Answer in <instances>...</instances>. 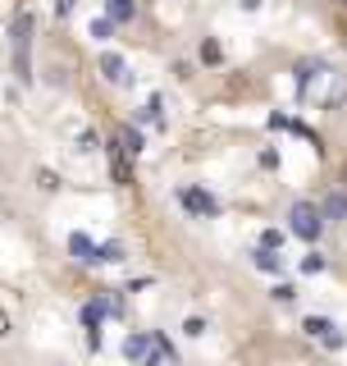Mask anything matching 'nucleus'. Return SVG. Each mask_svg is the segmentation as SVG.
Returning <instances> with one entry per match:
<instances>
[{"label":"nucleus","mask_w":347,"mask_h":366,"mask_svg":"<svg viewBox=\"0 0 347 366\" xmlns=\"http://www.w3.org/2000/svg\"><path fill=\"white\" fill-rule=\"evenodd\" d=\"M288 220H293V233H297V238H306V243H315L320 229H325V211H315L311 201H297Z\"/></svg>","instance_id":"nucleus-1"},{"label":"nucleus","mask_w":347,"mask_h":366,"mask_svg":"<svg viewBox=\"0 0 347 366\" xmlns=\"http://www.w3.org/2000/svg\"><path fill=\"white\" fill-rule=\"evenodd\" d=\"M28 33H33V19L23 14V19L14 23V69H19L23 83H28Z\"/></svg>","instance_id":"nucleus-2"},{"label":"nucleus","mask_w":347,"mask_h":366,"mask_svg":"<svg viewBox=\"0 0 347 366\" xmlns=\"http://www.w3.org/2000/svg\"><path fill=\"white\" fill-rule=\"evenodd\" d=\"M178 201H183L192 215H219V201L210 197V192H201V188H183V192H178Z\"/></svg>","instance_id":"nucleus-3"},{"label":"nucleus","mask_w":347,"mask_h":366,"mask_svg":"<svg viewBox=\"0 0 347 366\" xmlns=\"http://www.w3.org/2000/svg\"><path fill=\"white\" fill-rule=\"evenodd\" d=\"M311 339H320V344H329V348H338L343 344V334L334 330V321H325V316H306V325H302Z\"/></svg>","instance_id":"nucleus-4"},{"label":"nucleus","mask_w":347,"mask_h":366,"mask_svg":"<svg viewBox=\"0 0 347 366\" xmlns=\"http://www.w3.org/2000/svg\"><path fill=\"white\" fill-rule=\"evenodd\" d=\"M69 252H74L78 261H101V247L92 243L87 233H74V238H69Z\"/></svg>","instance_id":"nucleus-5"},{"label":"nucleus","mask_w":347,"mask_h":366,"mask_svg":"<svg viewBox=\"0 0 347 366\" xmlns=\"http://www.w3.org/2000/svg\"><path fill=\"white\" fill-rule=\"evenodd\" d=\"M133 14H137V5H133V0H105V19H115V23H128Z\"/></svg>","instance_id":"nucleus-6"},{"label":"nucleus","mask_w":347,"mask_h":366,"mask_svg":"<svg viewBox=\"0 0 347 366\" xmlns=\"http://www.w3.org/2000/svg\"><path fill=\"white\" fill-rule=\"evenodd\" d=\"M101 74H105L110 83H124V78H128V74H124V60H119V56H101Z\"/></svg>","instance_id":"nucleus-7"},{"label":"nucleus","mask_w":347,"mask_h":366,"mask_svg":"<svg viewBox=\"0 0 347 366\" xmlns=\"http://www.w3.org/2000/svg\"><path fill=\"white\" fill-rule=\"evenodd\" d=\"M256 266H260V270H270V275H279L283 261L274 256V247H260V252H256Z\"/></svg>","instance_id":"nucleus-8"},{"label":"nucleus","mask_w":347,"mask_h":366,"mask_svg":"<svg viewBox=\"0 0 347 366\" xmlns=\"http://www.w3.org/2000/svg\"><path fill=\"white\" fill-rule=\"evenodd\" d=\"M119 151H124V156H137V151H142V133L124 128V133H119Z\"/></svg>","instance_id":"nucleus-9"},{"label":"nucleus","mask_w":347,"mask_h":366,"mask_svg":"<svg viewBox=\"0 0 347 366\" xmlns=\"http://www.w3.org/2000/svg\"><path fill=\"white\" fill-rule=\"evenodd\" d=\"M325 215H329V220H343V215H347V197H343V192L325 201Z\"/></svg>","instance_id":"nucleus-10"},{"label":"nucleus","mask_w":347,"mask_h":366,"mask_svg":"<svg viewBox=\"0 0 347 366\" xmlns=\"http://www.w3.org/2000/svg\"><path fill=\"white\" fill-rule=\"evenodd\" d=\"M110 28H115V19H92V37H96V42H105Z\"/></svg>","instance_id":"nucleus-11"},{"label":"nucleus","mask_w":347,"mask_h":366,"mask_svg":"<svg viewBox=\"0 0 347 366\" xmlns=\"http://www.w3.org/2000/svg\"><path fill=\"white\" fill-rule=\"evenodd\" d=\"M101 261H124V247L119 243H105V247H101Z\"/></svg>","instance_id":"nucleus-12"},{"label":"nucleus","mask_w":347,"mask_h":366,"mask_svg":"<svg viewBox=\"0 0 347 366\" xmlns=\"http://www.w3.org/2000/svg\"><path fill=\"white\" fill-rule=\"evenodd\" d=\"M302 270H306V275H315V270H325V256H306V261H302Z\"/></svg>","instance_id":"nucleus-13"},{"label":"nucleus","mask_w":347,"mask_h":366,"mask_svg":"<svg viewBox=\"0 0 347 366\" xmlns=\"http://www.w3.org/2000/svg\"><path fill=\"white\" fill-rule=\"evenodd\" d=\"M201 60H206V65H215V60H219V46L206 42V46H201Z\"/></svg>","instance_id":"nucleus-14"},{"label":"nucleus","mask_w":347,"mask_h":366,"mask_svg":"<svg viewBox=\"0 0 347 366\" xmlns=\"http://www.w3.org/2000/svg\"><path fill=\"white\" fill-rule=\"evenodd\" d=\"M274 298H279V302H293L297 293H293V284H279V289H274Z\"/></svg>","instance_id":"nucleus-15"},{"label":"nucleus","mask_w":347,"mask_h":366,"mask_svg":"<svg viewBox=\"0 0 347 366\" xmlns=\"http://www.w3.org/2000/svg\"><path fill=\"white\" fill-rule=\"evenodd\" d=\"M69 10H74V0H55V14H60V19H65Z\"/></svg>","instance_id":"nucleus-16"},{"label":"nucleus","mask_w":347,"mask_h":366,"mask_svg":"<svg viewBox=\"0 0 347 366\" xmlns=\"http://www.w3.org/2000/svg\"><path fill=\"white\" fill-rule=\"evenodd\" d=\"M0 334H10V321H5V316H0Z\"/></svg>","instance_id":"nucleus-17"}]
</instances>
